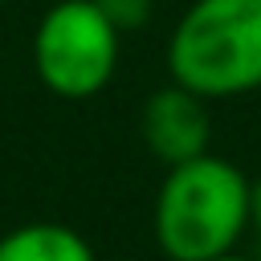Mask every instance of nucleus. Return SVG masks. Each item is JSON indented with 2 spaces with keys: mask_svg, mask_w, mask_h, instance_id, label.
<instances>
[{
  "mask_svg": "<svg viewBox=\"0 0 261 261\" xmlns=\"http://www.w3.org/2000/svg\"><path fill=\"white\" fill-rule=\"evenodd\" d=\"M151 228L167 261L232 253L249 228V175L212 151L167 167L155 192Z\"/></svg>",
  "mask_w": 261,
  "mask_h": 261,
  "instance_id": "f257e3e1",
  "label": "nucleus"
},
{
  "mask_svg": "<svg viewBox=\"0 0 261 261\" xmlns=\"http://www.w3.org/2000/svg\"><path fill=\"white\" fill-rule=\"evenodd\" d=\"M167 73L208 102L261 90V0H192L171 24Z\"/></svg>",
  "mask_w": 261,
  "mask_h": 261,
  "instance_id": "f03ea898",
  "label": "nucleus"
},
{
  "mask_svg": "<svg viewBox=\"0 0 261 261\" xmlns=\"http://www.w3.org/2000/svg\"><path fill=\"white\" fill-rule=\"evenodd\" d=\"M118 49L122 33L94 0H53L41 12L29 45L37 82L65 102L102 94L118 69Z\"/></svg>",
  "mask_w": 261,
  "mask_h": 261,
  "instance_id": "7ed1b4c3",
  "label": "nucleus"
},
{
  "mask_svg": "<svg viewBox=\"0 0 261 261\" xmlns=\"http://www.w3.org/2000/svg\"><path fill=\"white\" fill-rule=\"evenodd\" d=\"M139 130H143L147 151H151L163 167L200 159V155H208V147H212L208 98L184 90L179 82H167V86H159V90L147 94L143 114H139Z\"/></svg>",
  "mask_w": 261,
  "mask_h": 261,
  "instance_id": "20e7f679",
  "label": "nucleus"
},
{
  "mask_svg": "<svg viewBox=\"0 0 261 261\" xmlns=\"http://www.w3.org/2000/svg\"><path fill=\"white\" fill-rule=\"evenodd\" d=\"M0 261H98L94 245L57 220H29L0 237Z\"/></svg>",
  "mask_w": 261,
  "mask_h": 261,
  "instance_id": "39448f33",
  "label": "nucleus"
},
{
  "mask_svg": "<svg viewBox=\"0 0 261 261\" xmlns=\"http://www.w3.org/2000/svg\"><path fill=\"white\" fill-rule=\"evenodd\" d=\"M94 4L106 12V20H110L122 37L147 29V20H151V12H155V0H94Z\"/></svg>",
  "mask_w": 261,
  "mask_h": 261,
  "instance_id": "423d86ee",
  "label": "nucleus"
},
{
  "mask_svg": "<svg viewBox=\"0 0 261 261\" xmlns=\"http://www.w3.org/2000/svg\"><path fill=\"white\" fill-rule=\"evenodd\" d=\"M249 228H257L261 237V175L249 179Z\"/></svg>",
  "mask_w": 261,
  "mask_h": 261,
  "instance_id": "0eeeda50",
  "label": "nucleus"
},
{
  "mask_svg": "<svg viewBox=\"0 0 261 261\" xmlns=\"http://www.w3.org/2000/svg\"><path fill=\"white\" fill-rule=\"evenodd\" d=\"M208 261H261V257H245V253H220V257H208Z\"/></svg>",
  "mask_w": 261,
  "mask_h": 261,
  "instance_id": "6e6552de",
  "label": "nucleus"
},
{
  "mask_svg": "<svg viewBox=\"0 0 261 261\" xmlns=\"http://www.w3.org/2000/svg\"><path fill=\"white\" fill-rule=\"evenodd\" d=\"M4 4H8V0H0V8H4Z\"/></svg>",
  "mask_w": 261,
  "mask_h": 261,
  "instance_id": "1a4fd4ad",
  "label": "nucleus"
}]
</instances>
